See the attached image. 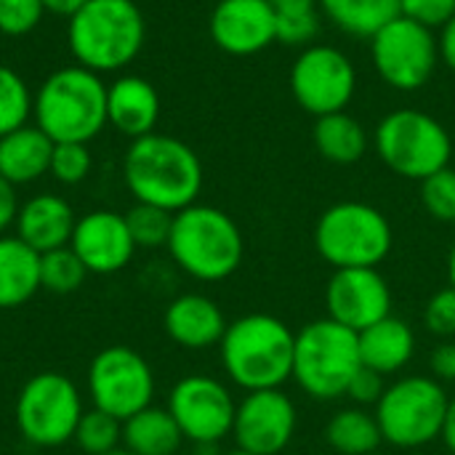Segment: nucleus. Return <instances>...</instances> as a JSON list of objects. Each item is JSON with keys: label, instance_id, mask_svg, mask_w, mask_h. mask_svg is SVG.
Segmentation results:
<instances>
[{"label": "nucleus", "instance_id": "f257e3e1", "mask_svg": "<svg viewBox=\"0 0 455 455\" xmlns=\"http://www.w3.org/2000/svg\"><path fill=\"white\" fill-rule=\"evenodd\" d=\"M123 176L136 203L179 213L197 203L203 163L189 144L165 133L133 139L123 160Z\"/></svg>", "mask_w": 455, "mask_h": 455}, {"label": "nucleus", "instance_id": "f03ea898", "mask_svg": "<svg viewBox=\"0 0 455 455\" xmlns=\"http://www.w3.org/2000/svg\"><path fill=\"white\" fill-rule=\"evenodd\" d=\"M221 365L235 387L245 392L283 389L293 379L296 333L275 315L253 312L227 325Z\"/></svg>", "mask_w": 455, "mask_h": 455}, {"label": "nucleus", "instance_id": "7ed1b4c3", "mask_svg": "<svg viewBox=\"0 0 455 455\" xmlns=\"http://www.w3.org/2000/svg\"><path fill=\"white\" fill-rule=\"evenodd\" d=\"M32 115L53 144H88L107 125V85L80 64L61 67L40 83Z\"/></svg>", "mask_w": 455, "mask_h": 455}, {"label": "nucleus", "instance_id": "20e7f679", "mask_svg": "<svg viewBox=\"0 0 455 455\" xmlns=\"http://www.w3.org/2000/svg\"><path fill=\"white\" fill-rule=\"evenodd\" d=\"M165 248L176 267L200 283L232 277L245 256V240L237 221L221 208L200 203L173 213V229Z\"/></svg>", "mask_w": 455, "mask_h": 455}, {"label": "nucleus", "instance_id": "39448f33", "mask_svg": "<svg viewBox=\"0 0 455 455\" xmlns=\"http://www.w3.org/2000/svg\"><path fill=\"white\" fill-rule=\"evenodd\" d=\"M147 37V24L133 0H88L67 27L75 61L91 72L128 67Z\"/></svg>", "mask_w": 455, "mask_h": 455}, {"label": "nucleus", "instance_id": "423d86ee", "mask_svg": "<svg viewBox=\"0 0 455 455\" xmlns=\"http://www.w3.org/2000/svg\"><path fill=\"white\" fill-rule=\"evenodd\" d=\"M363 368L360 339L341 323L323 317L296 333L293 381L315 400L347 397L352 379Z\"/></svg>", "mask_w": 455, "mask_h": 455}, {"label": "nucleus", "instance_id": "0eeeda50", "mask_svg": "<svg viewBox=\"0 0 455 455\" xmlns=\"http://www.w3.org/2000/svg\"><path fill=\"white\" fill-rule=\"evenodd\" d=\"M392 224L389 219L357 200L331 205L315 227V248L333 269H379L392 253Z\"/></svg>", "mask_w": 455, "mask_h": 455}, {"label": "nucleus", "instance_id": "6e6552de", "mask_svg": "<svg viewBox=\"0 0 455 455\" xmlns=\"http://www.w3.org/2000/svg\"><path fill=\"white\" fill-rule=\"evenodd\" d=\"M451 397L432 376L392 381L376 403V421L384 443L395 448H424L443 435Z\"/></svg>", "mask_w": 455, "mask_h": 455}, {"label": "nucleus", "instance_id": "1a4fd4ad", "mask_svg": "<svg viewBox=\"0 0 455 455\" xmlns=\"http://www.w3.org/2000/svg\"><path fill=\"white\" fill-rule=\"evenodd\" d=\"M376 152L389 171L424 181L451 165L453 144L440 120L419 109L389 112L376 128Z\"/></svg>", "mask_w": 455, "mask_h": 455}, {"label": "nucleus", "instance_id": "9d476101", "mask_svg": "<svg viewBox=\"0 0 455 455\" xmlns=\"http://www.w3.org/2000/svg\"><path fill=\"white\" fill-rule=\"evenodd\" d=\"M77 387L61 373L32 376L16 397V427L35 448H59L75 437L83 419Z\"/></svg>", "mask_w": 455, "mask_h": 455}, {"label": "nucleus", "instance_id": "9b49d317", "mask_svg": "<svg viewBox=\"0 0 455 455\" xmlns=\"http://www.w3.org/2000/svg\"><path fill=\"white\" fill-rule=\"evenodd\" d=\"M371 53L381 80L397 91L424 88L440 61L435 32L408 16H397L379 29L371 37Z\"/></svg>", "mask_w": 455, "mask_h": 455}, {"label": "nucleus", "instance_id": "f8f14e48", "mask_svg": "<svg viewBox=\"0 0 455 455\" xmlns=\"http://www.w3.org/2000/svg\"><path fill=\"white\" fill-rule=\"evenodd\" d=\"M88 392L96 411L125 421L152 405L155 373L136 349L107 347L91 360Z\"/></svg>", "mask_w": 455, "mask_h": 455}, {"label": "nucleus", "instance_id": "ddd939ff", "mask_svg": "<svg viewBox=\"0 0 455 455\" xmlns=\"http://www.w3.org/2000/svg\"><path fill=\"white\" fill-rule=\"evenodd\" d=\"M357 88V69L333 45H307L291 69V91L301 109L315 117L344 112Z\"/></svg>", "mask_w": 455, "mask_h": 455}, {"label": "nucleus", "instance_id": "4468645a", "mask_svg": "<svg viewBox=\"0 0 455 455\" xmlns=\"http://www.w3.org/2000/svg\"><path fill=\"white\" fill-rule=\"evenodd\" d=\"M168 413L179 424L184 440L195 445H219L232 435L237 403L219 379L184 376L168 395Z\"/></svg>", "mask_w": 455, "mask_h": 455}, {"label": "nucleus", "instance_id": "2eb2a0df", "mask_svg": "<svg viewBox=\"0 0 455 455\" xmlns=\"http://www.w3.org/2000/svg\"><path fill=\"white\" fill-rule=\"evenodd\" d=\"M296 424V405L283 389L248 392L237 403L232 437L245 453L280 455L293 443Z\"/></svg>", "mask_w": 455, "mask_h": 455}, {"label": "nucleus", "instance_id": "dca6fc26", "mask_svg": "<svg viewBox=\"0 0 455 455\" xmlns=\"http://www.w3.org/2000/svg\"><path fill=\"white\" fill-rule=\"evenodd\" d=\"M328 317L360 333L392 315V288L379 269H336L325 288Z\"/></svg>", "mask_w": 455, "mask_h": 455}, {"label": "nucleus", "instance_id": "f3484780", "mask_svg": "<svg viewBox=\"0 0 455 455\" xmlns=\"http://www.w3.org/2000/svg\"><path fill=\"white\" fill-rule=\"evenodd\" d=\"M69 248L77 253L88 275H115L125 269L136 253L125 216L115 211H91L77 219Z\"/></svg>", "mask_w": 455, "mask_h": 455}, {"label": "nucleus", "instance_id": "a211bd4d", "mask_svg": "<svg viewBox=\"0 0 455 455\" xmlns=\"http://www.w3.org/2000/svg\"><path fill=\"white\" fill-rule=\"evenodd\" d=\"M211 37L232 56H253L277 43L275 11L267 0H219L211 13Z\"/></svg>", "mask_w": 455, "mask_h": 455}, {"label": "nucleus", "instance_id": "6ab92c4d", "mask_svg": "<svg viewBox=\"0 0 455 455\" xmlns=\"http://www.w3.org/2000/svg\"><path fill=\"white\" fill-rule=\"evenodd\" d=\"M163 325L173 344L197 352L221 344L229 323L213 299L203 293H184L168 304Z\"/></svg>", "mask_w": 455, "mask_h": 455}, {"label": "nucleus", "instance_id": "aec40b11", "mask_svg": "<svg viewBox=\"0 0 455 455\" xmlns=\"http://www.w3.org/2000/svg\"><path fill=\"white\" fill-rule=\"evenodd\" d=\"M160 117V96L155 85L139 75H123L107 85V125L115 131L141 139L155 133Z\"/></svg>", "mask_w": 455, "mask_h": 455}, {"label": "nucleus", "instance_id": "412c9836", "mask_svg": "<svg viewBox=\"0 0 455 455\" xmlns=\"http://www.w3.org/2000/svg\"><path fill=\"white\" fill-rule=\"evenodd\" d=\"M75 213L67 200L59 195H35L19 208L16 216V237L27 243L40 256L56 248L69 245L75 232Z\"/></svg>", "mask_w": 455, "mask_h": 455}, {"label": "nucleus", "instance_id": "4be33fe9", "mask_svg": "<svg viewBox=\"0 0 455 455\" xmlns=\"http://www.w3.org/2000/svg\"><path fill=\"white\" fill-rule=\"evenodd\" d=\"M357 339H360L363 365L381 373L384 379L400 373L413 360V352H416L413 328L403 317H395V315L360 331Z\"/></svg>", "mask_w": 455, "mask_h": 455}, {"label": "nucleus", "instance_id": "5701e85b", "mask_svg": "<svg viewBox=\"0 0 455 455\" xmlns=\"http://www.w3.org/2000/svg\"><path fill=\"white\" fill-rule=\"evenodd\" d=\"M53 141L37 125H21L0 136V176L13 187L29 184L48 173Z\"/></svg>", "mask_w": 455, "mask_h": 455}, {"label": "nucleus", "instance_id": "b1692460", "mask_svg": "<svg viewBox=\"0 0 455 455\" xmlns=\"http://www.w3.org/2000/svg\"><path fill=\"white\" fill-rule=\"evenodd\" d=\"M40 291V253L19 237H0V309L27 304Z\"/></svg>", "mask_w": 455, "mask_h": 455}, {"label": "nucleus", "instance_id": "393cba45", "mask_svg": "<svg viewBox=\"0 0 455 455\" xmlns=\"http://www.w3.org/2000/svg\"><path fill=\"white\" fill-rule=\"evenodd\" d=\"M184 435L168 408H144L123 421V448L133 455H176Z\"/></svg>", "mask_w": 455, "mask_h": 455}, {"label": "nucleus", "instance_id": "a878e982", "mask_svg": "<svg viewBox=\"0 0 455 455\" xmlns=\"http://www.w3.org/2000/svg\"><path fill=\"white\" fill-rule=\"evenodd\" d=\"M312 136L317 152L336 165H352L368 152V131L347 109L317 117Z\"/></svg>", "mask_w": 455, "mask_h": 455}, {"label": "nucleus", "instance_id": "bb28decb", "mask_svg": "<svg viewBox=\"0 0 455 455\" xmlns=\"http://www.w3.org/2000/svg\"><path fill=\"white\" fill-rule=\"evenodd\" d=\"M320 11L347 35L373 37L400 13V0H320Z\"/></svg>", "mask_w": 455, "mask_h": 455}, {"label": "nucleus", "instance_id": "cd10ccee", "mask_svg": "<svg viewBox=\"0 0 455 455\" xmlns=\"http://www.w3.org/2000/svg\"><path fill=\"white\" fill-rule=\"evenodd\" d=\"M325 440L341 455H368L384 443L376 413H368L365 408H357V405L339 411L328 421Z\"/></svg>", "mask_w": 455, "mask_h": 455}, {"label": "nucleus", "instance_id": "c85d7f7f", "mask_svg": "<svg viewBox=\"0 0 455 455\" xmlns=\"http://www.w3.org/2000/svg\"><path fill=\"white\" fill-rule=\"evenodd\" d=\"M275 11L277 40L285 45H309L320 32V0H267Z\"/></svg>", "mask_w": 455, "mask_h": 455}, {"label": "nucleus", "instance_id": "c756f323", "mask_svg": "<svg viewBox=\"0 0 455 455\" xmlns=\"http://www.w3.org/2000/svg\"><path fill=\"white\" fill-rule=\"evenodd\" d=\"M85 275L88 269L83 267V261L69 245L40 256V288L48 293H56V296L75 293L83 285Z\"/></svg>", "mask_w": 455, "mask_h": 455}, {"label": "nucleus", "instance_id": "7c9ffc66", "mask_svg": "<svg viewBox=\"0 0 455 455\" xmlns=\"http://www.w3.org/2000/svg\"><path fill=\"white\" fill-rule=\"evenodd\" d=\"M32 101L35 96L29 93L24 77L0 64V136L27 125V117L32 115Z\"/></svg>", "mask_w": 455, "mask_h": 455}, {"label": "nucleus", "instance_id": "2f4dec72", "mask_svg": "<svg viewBox=\"0 0 455 455\" xmlns=\"http://www.w3.org/2000/svg\"><path fill=\"white\" fill-rule=\"evenodd\" d=\"M125 224L128 232L133 237L136 248H163L168 245L171 229H173V213L149 203H136L128 213H125Z\"/></svg>", "mask_w": 455, "mask_h": 455}, {"label": "nucleus", "instance_id": "473e14b6", "mask_svg": "<svg viewBox=\"0 0 455 455\" xmlns=\"http://www.w3.org/2000/svg\"><path fill=\"white\" fill-rule=\"evenodd\" d=\"M77 448L88 455H104L115 448H120L123 443V421L104 413V411H85L77 429H75V437Z\"/></svg>", "mask_w": 455, "mask_h": 455}, {"label": "nucleus", "instance_id": "72a5a7b5", "mask_svg": "<svg viewBox=\"0 0 455 455\" xmlns=\"http://www.w3.org/2000/svg\"><path fill=\"white\" fill-rule=\"evenodd\" d=\"M421 203L427 213L443 224L455 221V171L448 165L421 181Z\"/></svg>", "mask_w": 455, "mask_h": 455}, {"label": "nucleus", "instance_id": "f704fd0d", "mask_svg": "<svg viewBox=\"0 0 455 455\" xmlns=\"http://www.w3.org/2000/svg\"><path fill=\"white\" fill-rule=\"evenodd\" d=\"M48 173L61 184H69V187L80 184L91 173V152H88V147L75 144V141L53 144Z\"/></svg>", "mask_w": 455, "mask_h": 455}, {"label": "nucleus", "instance_id": "c9c22d12", "mask_svg": "<svg viewBox=\"0 0 455 455\" xmlns=\"http://www.w3.org/2000/svg\"><path fill=\"white\" fill-rule=\"evenodd\" d=\"M43 13L40 0H0V32L11 37L27 35L40 24Z\"/></svg>", "mask_w": 455, "mask_h": 455}, {"label": "nucleus", "instance_id": "e433bc0d", "mask_svg": "<svg viewBox=\"0 0 455 455\" xmlns=\"http://www.w3.org/2000/svg\"><path fill=\"white\" fill-rule=\"evenodd\" d=\"M424 328L432 336L455 339V288L448 285L437 291L424 307Z\"/></svg>", "mask_w": 455, "mask_h": 455}, {"label": "nucleus", "instance_id": "4c0bfd02", "mask_svg": "<svg viewBox=\"0 0 455 455\" xmlns=\"http://www.w3.org/2000/svg\"><path fill=\"white\" fill-rule=\"evenodd\" d=\"M400 13L435 32L455 16V0H400Z\"/></svg>", "mask_w": 455, "mask_h": 455}, {"label": "nucleus", "instance_id": "58836bf2", "mask_svg": "<svg viewBox=\"0 0 455 455\" xmlns=\"http://www.w3.org/2000/svg\"><path fill=\"white\" fill-rule=\"evenodd\" d=\"M384 389H387L384 376L363 365V368L357 371V376L352 379L347 397H352V400L357 403V408H365V405H376V403L381 400Z\"/></svg>", "mask_w": 455, "mask_h": 455}, {"label": "nucleus", "instance_id": "ea45409f", "mask_svg": "<svg viewBox=\"0 0 455 455\" xmlns=\"http://www.w3.org/2000/svg\"><path fill=\"white\" fill-rule=\"evenodd\" d=\"M429 368H432V379H437V381H455V344L453 341H445V344H440V347L432 352Z\"/></svg>", "mask_w": 455, "mask_h": 455}, {"label": "nucleus", "instance_id": "a19ab883", "mask_svg": "<svg viewBox=\"0 0 455 455\" xmlns=\"http://www.w3.org/2000/svg\"><path fill=\"white\" fill-rule=\"evenodd\" d=\"M19 197H16V187L0 176V232H5L11 224H16L19 216Z\"/></svg>", "mask_w": 455, "mask_h": 455}, {"label": "nucleus", "instance_id": "79ce46f5", "mask_svg": "<svg viewBox=\"0 0 455 455\" xmlns=\"http://www.w3.org/2000/svg\"><path fill=\"white\" fill-rule=\"evenodd\" d=\"M437 48H440V61H445L455 72V16L443 27L437 37Z\"/></svg>", "mask_w": 455, "mask_h": 455}, {"label": "nucleus", "instance_id": "37998d69", "mask_svg": "<svg viewBox=\"0 0 455 455\" xmlns=\"http://www.w3.org/2000/svg\"><path fill=\"white\" fill-rule=\"evenodd\" d=\"M43 3V8L48 11V13H56V16H67V19H72L88 0H40Z\"/></svg>", "mask_w": 455, "mask_h": 455}, {"label": "nucleus", "instance_id": "c03bdc74", "mask_svg": "<svg viewBox=\"0 0 455 455\" xmlns=\"http://www.w3.org/2000/svg\"><path fill=\"white\" fill-rule=\"evenodd\" d=\"M443 443L445 448L455 455V397H451L448 403V413H445V424H443Z\"/></svg>", "mask_w": 455, "mask_h": 455}, {"label": "nucleus", "instance_id": "a18cd8bd", "mask_svg": "<svg viewBox=\"0 0 455 455\" xmlns=\"http://www.w3.org/2000/svg\"><path fill=\"white\" fill-rule=\"evenodd\" d=\"M448 280H451V285L455 288V243L453 248H451V256H448Z\"/></svg>", "mask_w": 455, "mask_h": 455}, {"label": "nucleus", "instance_id": "49530a36", "mask_svg": "<svg viewBox=\"0 0 455 455\" xmlns=\"http://www.w3.org/2000/svg\"><path fill=\"white\" fill-rule=\"evenodd\" d=\"M104 455H133L131 451H125V448H115V451H109V453Z\"/></svg>", "mask_w": 455, "mask_h": 455}, {"label": "nucleus", "instance_id": "de8ad7c7", "mask_svg": "<svg viewBox=\"0 0 455 455\" xmlns=\"http://www.w3.org/2000/svg\"><path fill=\"white\" fill-rule=\"evenodd\" d=\"M221 455H253V453H245V451H240V448H235V451H229V453H221Z\"/></svg>", "mask_w": 455, "mask_h": 455}, {"label": "nucleus", "instance_id": "09e8293b", "mask_svg": "<svg viewBox=\"0 0 455 455\" xmlns=\"http://www.w3.org/2000/svg\"><path fill=\"white\" fill-rule=\"evenodd\" d=\"M0 455H3V453H0Z\"/></svg>", "mask_w": 455, "mask_h": 455}]
</instances>
